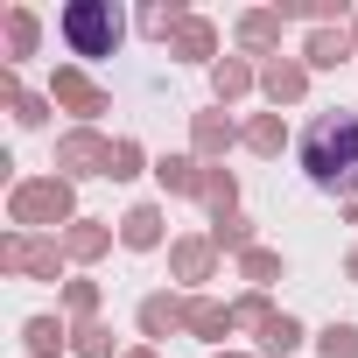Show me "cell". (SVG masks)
Wrapping results in <instances>:
<instances>
[{
  "mask_svg": "<svg viewBox=\"0 0 358 358\" xmlns=\"http://www.w3.org/2000/svg\"><path fill=\"white\" fill-rule=\"evenodd\" d=\"M302 169L316 190H358V113H323L302 134Z\"/></svg>",
  "mask_w": 358,
  "mask_h": 358,
  "instance_id": "6da1fadb",
  "label": "cell"
},
{
  "mask_svg": "<svg viewBox=\"0 0 358 358\" xmlns=\"http://www.w3.org/2000/svg\"><path fill=\"white\" fill-rule=\"evenodd\" d=\"M64 36H71L78 57H106L113 36H120V15H106V8H71V15H64Z\"/></svg>",
  "mask_w": 358,
  "mask_h": 358,
  "instance_id": "7a4b0ae2",
  "label": "cell"
},
{
  "mask_svg": "<svg viewBox=\"0 0 358 358\" xmlns=\"http://www.w3.org/2000/svg\"><path fill=\"white\" fill-rule=\"evenodd\" d=\"M127 239L148 246V239H155V211H134V218H127Z\"/></svg>",
  "mask_w": 358,
  "mask_h": 358,
  "instance_id": "3957f363",
  "label": "cell"
},
{
  "mask_svg": "<svg viewBox=\"0 0 358 358\" xmlns=\"http://www.w3.org/2000/svg\"><path fill=\"white\" fill-rule=\"evenodd\" d=\"M323 358H358V344H351V330H330V344H323Z\"/></svg>",
  "mask_w": 358,
  "mask_h": 358,
  "instance_id": "277c9868",
  "label": "cell"
},
{
  "mask_svg": "<svg viewBox=\"0 0 358 358\" xmlns=\"http://www.w3.org/2000/svg\"><path fill=\"white\" fill-rule=\"evenodd\" d=\"M267 344H274V351H288V344H295V323H288V316H281V323H267Z\"/></svg>",
  "mask_w": 358,
  "mask_h": 358,
  "instance_id": "5b68a950",
  "label": "cell"
}]
</instances>
